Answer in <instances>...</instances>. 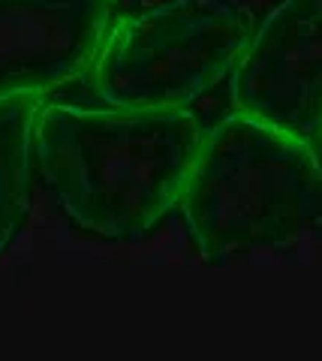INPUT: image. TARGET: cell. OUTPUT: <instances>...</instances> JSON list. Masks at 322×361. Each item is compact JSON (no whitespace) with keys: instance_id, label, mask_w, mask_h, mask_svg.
<instances>
[{"instance_id":"1","label":"cell","mask_w":322,"mask_h":361,"mask_svg":"<svg viewBox=\"0 0 322 361\" xmlns=\"http://www.w3.org/2000/svg\"><path fill=\"white\" fill-rule=\"evenodd\" d=\"M205 142L187 109L130 111L42 106L33 154L61 208L103 238H136L175 202Z\"/></svg>"},{"instance_id":"2","label":"cell","mask_w":322,"mask_h":361,"mask_svg":"<svg viewBox=\"0 0 322 361\" xmlns=\"http://www.w3.org/2000/svg\"><path fill=\"white\" fill-rule=\"evenodd\" d=\"M181 214L205 259L290 247L322 229V160L307 139L235 111L205 133Z\"/></svg>"},{"instance_id":"3","label":"cell","mask_w":322,"mask_h":361,"mask_svg":"<svg viewBox=\"0 0 322 361\" xmlns=\"http://www.w3.org/2000/svg\"><path fill=\"white\" fill-rule=\"evenodd\" d=\"M253 30L235 0H163L106 37L94 87L112 109H184L235 70Z\"/></svg>"},{"instance_id":"4","label":"cell","mask_w":322,"mask_h":361,"mask_svg":"<svg viewBox=\"0 0 322 361\" xmlns=\"http://www.w3.org/2000/svg\"><path fill=\"white\" fill-rule=\"evenodd\" d=\"M235 111L310 139L322 130V0H280L232 70Z\"/></svg>"},{"instance_id":"5","label":"cell","mask_w":322,"mask_h":361,"mask_svg":"<svg viewBox=\"0 0 322 361\" xmlns=\"http://www.w3.org/2000/svg\"><path fill=\"white\" fill-rule=\"evenodd\" d=\"M115 0H0V103L39 97L97 61Z\"/></svg>"},{"instance_id":"6","label":"cell","mask_w":322,"mask_h":361,"mask_svg":"<svg viewBox=\"0 0 322 361\" xmlns=\"http://www.w3.org/2000/svg\"><path fill=\"white\" fill-rule=\"evenodd\" d=\"M39 109V97H13L0 103V253L27 217L33 127Z\"/></svg>"},{"instance_id":"7","label":"cell","mask_w":322,"mask_h":361,"mask_svg":"<svg viewBox=\"0 0 322 361\" xmlns=\"http://www.w3.org/2000/svg\"><path fill=\"white\" fill-rule=\"evenodd\" d=\"M319 135H322V130H319Z\"/></svg>"}]
</instances>
